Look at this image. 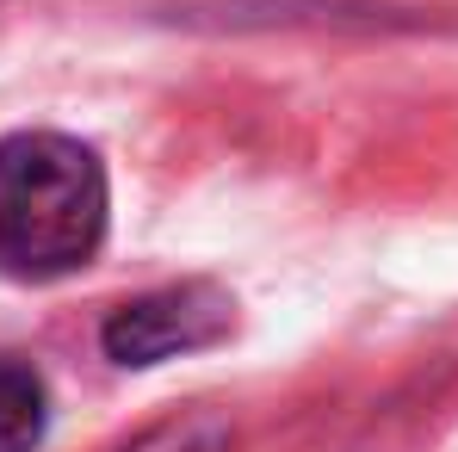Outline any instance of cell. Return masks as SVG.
I'll list each match as a JSON object with an SVG mask.
<instances>
[{"instance_id":"6da1fadb","label":"cell","mask_w":458,"mask_h":452,"mask_svg":"<svg viewBox=\"0 0 458 452\" xmlns=\"http://www.w3.org/2000/svg\"><path fill=\"white\" fill-rule=\"evenodd\" d=\"M106 229L99 161L50 131L0 143V267L50 279L81 267Z\"/></svg>"},{"instance_id":"277c9868","label":"cell","mask_w":458,"mask_h":452,"mask_svg":"<svg viewBox=\"0 0 458 452\" xmlns=\"http://www.w3.org/2000/svg\"><path fill=\"white\" fill-rule=\"evenodd\" d=\"M143 452H155V447H143ZM167 452H192V447H186V434H174V440H167Z\"/></svg>"},{"instance_id":"3957f363","label":"cell","mask_w":458,"mask_h":452,"mask_svg":"<svg viewBox=\"0 0 458 452\" xmlns=\"http://www.w3.org/2000/svg\"><path fill=\"white\" fill-rule=\"evenodd\" d=\"M44 440V378L0 354V452H31Z\"/></svg>"},{"instance_id":"7a4b0ae2","label":"cell","mask_w":458,"mask_h":452,"mask_svg":"<svg viewBox=\"0 0 458 452\" xmlns=\"http://www.w3.org/2000/svg\"><path fill=\"white\" fill-rule=\"evenodd\" d=\"M224 328H229V303L211 286H174V292L124 303L106 322V354L118 366H155V360H174L186 347L217 341Z\"/></svg>"}]
</instances>
